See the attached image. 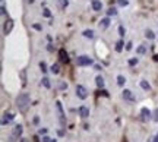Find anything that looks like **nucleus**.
<instances>
[{
    "instance_id": "obj_27",
    "label": "nucleus",
    "mask_w": 158,
    "mask_h": 142,
    "mask_svg": "<svg viewBox=\"0 0 158 142\" xmlns=\"http://www.w3.org/2000/svg\"><path fill=\"white\" fill-rule=\"evenodd\" d=\"M117 5L124 8V6H127V5H129V2H127V0H117Z\"/></svg>"
},
{
    "instance_id": "obj_34",
    "label": "nucleus",
    "mask_w": 158,
    "mask_h": 142,
    "mask_svg": "<svg viewBox=\"0 0 158 142\" xmlns=\"http://www.w3.org/2000/svg\"><path fill=\"white\" fill-rule=\"evenodd\" d=\"M38 122H40V117H34V125H38Z\"/></svg>"
},
{
    "instance_id": "obj_23",
    "label": "nucleus",
    "mask_w": 158,
    "mask_h": 142,
    "mask_svg": "<svg viewBox=\"0 0 158 142\" xmlns=\"http://www.w3.org/2000/svg\"><path fill=\"white\" fill-rule=\"evenodd\" d=\"M107 15H108V16H114V15H117V9H116V8H110V9L107 10Z\"/></svg>"
},
{
    "instance_id": "obj_5",
    "label": "nucleus",
    "mask_w": 158,
    "mask_h": 142,
    "mask_svg": "<svg viewBox=\"0 0 158 142\" xmlns=\"http://www.w3.org/2000/svg\"><path fill=\"white\" fill-rule=\"evenodd\" d=\"M13 19H10V18H8L6 21H5V25H3V32H5V35H9L10 32H12V29H13Z\"/></svg>"
},
{
    "instance_id": "obj_16",
    "label": "nucleus",
    "mask_w": 158,
    "mask_h": 142,
    "mask_svg": "<svg viewBox=\"0 0 158 142\" xmlns=\"http://www.w3.org/2000/svg\"><path fill=\"white\" fill-rule=\"evenodd\" d=\"M123 45H124V43H123V40H120V41H117L116 43V51H122L123 50Z\"/></svg>"
},
{
    "instance_id": "obj_37",
    "label": "nucleus",
    "mask_w": 158,
    "mask_h": 142,
    "mask_svg": "<svg viewBox=\"0 0 158 142\" xmlns=\"http://www.w3.org/2000/svg\"><path fill=\"white\" fill-rule=\"evenodd\" d=\"M154 119H155V122H158V110L155 111V117H154Z\"/></svg>"
},
{
    "instance_id": "obj_9",
    "label": "nucleus",
    "mask_w": 158,
    "mask_h": 142,
    "mask_svg": "<svg viewBox=\"0 0 158 142\" xmlns=\"http://www.w3.org/2000/svg\"><path fill=\"white\" fill-rule=\"evenodd\" d=\"M13 117H15L13 114H10V113H5V114H3V120H2V125H3V126H6L8 123H10V122L13 120Z\"/></svg>"
},
{
    "instance_id": "obj_20",
    "label": "nucleus",
    "mask_w": 158,
    "mask_h": 142,
    "mask_svg": "<svg viewBox=\"0 0 158 142\" xmlns=\"http://www.w3.org/2000/svg\"><path fill=\"white\" fill-rule=\"evenodd\" d=\"M50 69H51V72H53V73H54V75H57V73H59V72H60V66H59V64H57V63H56V64H53V66H51V67H50Z\"/></svg>"
},
{
    "instance_id": "obj_24",
    "label": "nucleus",
    "mask_w": 158,
    "mask_h": 142,
    "mask_svg": "<svg viewBox=\"0 0 158 142\" xmlns=\"http://www.w3.org/2000/svg\"><path fill=\"white\" fill-rule=\"evenodd\" d=\"M42 85L46 88H51V84H50V79L49 78H42Z\"/></svg>"
},
{
    "instance_id": "obj_2",
    "label": "nucleus",
    "mask_w": 158,
    "mask_h": 142,
    "mask_svg": "<svg viewBox=\"0 0 158 142\" xmlns=\"http://www.w3.org/2000/svg\"><path fill=\"white\" fill-rule=\"evenodd\" d=\"M22 126L21 125H16L15 128H13V130H12V133H10V136H9V142H16L19 138H21V135H22Z\"/></svg>"
},
{
    "instance_id": "obj_8",
    "label": "nucleus",
    "mask_w": 158,
    "mask_h": 142,
    "mask_svg": "<svg viewBox=\"0 0 158 142\" xmlns=\"http://www.w3.org/2000/svg\"><path fill=\"white\" fill-rule=\"evenodd\" d=\"M122 95H123V98L127 100V101H135V97H133V94H132L130 89H124V91L122 92Z\"/></svg>"
},
{
    "instance_id": "obj_38",
    "label": "nucleus",
    "mask_w": 158,
    "mask_h": 142,
    "mask_svg": "<svg viewBox=\"0 0 158 142\" xmlns=\"http://www.w3.org/2000/svg\"><path fill=\"white\" fill-rule=\"evenodd\" d=\"M34 28H35V29H41V27L38 25V23H35V25H34Z\"/></svg>"
},
{
    "instance_id": "obj_13",
    "label": "nucleus",
    "mask_w": 158,
    "mask_h": 142,
    "mask_svg": "<svg viewBox=\"0 0 158 142\" xmlns=\"http://www.w3.org/2000/svg\"><path fill=\"white\" fill-rule=\"evenodd\" d=\"M141 114H142L144 119H149V117H151V111H149L146 107H142V108H141Z\"/></svg>"
},
{
    "instance_id": "obj_35",
    "label": "nucleus",
    "mask_w": 158,
    "mask_h": 142,
    "mask_svg": "<svg viewBox=\"0 0 158 142\" xmlns=\"http://www.w3.org/2000/svg\"><path fill=\"white\" fill-rule=\"evenodd\" d=\"M42 133H47V129H40V135H42Z\"/></svg>"
},
{
    "instance_id": "obj_39",
    "label": "nucleus",
    "mask_w": 158,
    "mask_h": 142,
    "mask_svg": "<svg viewBox=\"0 0 158 142\" xmlns=\"http://www.w3.org/2000/svg\"><path fill=\"white\" fill-rule=\"evenodd\" d=\"M154 60H155V62H158V54H155V56H154Z\"/></svg>"
},
{
    "instance_id": "obj_1",
    "label": "nucleus",
    "mask_w": 158,
    "mask_h": 142,
    "mask_svg": "<svg viewBox=\"0 0 158 142\" xmlns=\"http://www.w3.org/2000/svg\"><path fill=\"white\" fill-rule=\"evenodd\" d=\"M29 103H31V98H29V95L28 94H19L18 95V98H16V106H18V108H19V111H27V108L29 107Z\"/></svg>"
},
{
    "instance_id": "obj_41",
    "label": "nucleus",
    "mask_w": 158,
    "mask_h": 142,
    "mask_svg": "<svg viewBox=\"0 0 158 142\" xmlns=\"http://www.w3.org/2000/svg\"><path fill=\"white\" fill-rule=\"evenodd\" d=\"M21 142H27V141H25V139H22V141H21Z\"/></svg>"
},
{
    "instance_id": "obj_12",
    "label": "nucleus",
    "mask_w": 158,
    "mask_h": 142,
    "mask_svg": "<svg viewBox=\"0 0 158 142\" xmlns=\"http://www.w3.org/2000/svg\"><path fill=\"white\" fill-rule=\"evenodd\" d=\"M110 27V18H104L100 21V28L101 29H107Z\"/></svg>"
},
{
    "instance_id": "obj_10",
    "label": "nucleus",
    "mask_w": 158,
    "mask_h": 142,
    "mask_svg": "<svg viewBox=\"0 0 158 142\" xmlns=\"http://www.w3.org/2000/svg\"><path fill=\"white\" fill-rule=\"evenodd\" d=\"M79 114H81L82 119H86V117L89 116V108L85 107V106H81V107H79Z\"/></svg>"
},
{
    "instance_id": "obj_31",
    "label": "nucleus",
    "mask_w": 158,
    "mask_h": 142,
    "mask_svg": "<svg viewBox=\"0 0 158 142\" xmlns=\"http://www.w3.org/2000/svg\"><path fill=\"white\" fill-rule=\"evenodd\" d=\"M0 9H2V15H6V8H5V5H2V8H0Z\"/></svg>"
},
{
    "instance_id": "obj_4",
    "label": "nucleus",
    "mask_w": 158,
    "mask_h": 142,
    "mask_svg": "<svg viewBox=\"0 0 158 142\" xmlns=\"http://www.w3.org/2000/svg\"><path fill=\"white\" fill-rule=\"evenodd\" d=\"M76 64L78 66H89V64H92V59L88 56H79L76 59Z\"/></svg>"
},
{
    "instance_id": "obj_42",
    "label": "nucleus",
    "mask_w": 158,
    "mask_h": 142,
    "mask_svg": "<svg viewBox=\"0 0 158 142\" xmlns=\"http://www.w3.org/2000/svg\"><path fill=\"white\" fill-rule=\"evenodd\" d=\"M32 2H34V0H29V3H32Z\"/></svg>"
},
{
    "instance_id": "obj_36",
    "label": "nucleus",
    "mask_w": 158,
    "mask_h": 142,
    "mask_svg": "<svg viewBox=\"0 0 158 142\" xmlns=\"http://www.w3.org/2000/svg\"><path fill=\"white\" fill-rule=\"evenodd\" d=\"M151 142H158V133H157V135H155V138H154V139H152V141H151Z\"/></svg>"
},
{
    "instance_id": "obj_19",
    "label": "nucleus",
    "mask_w": 158,
    "mask_h": 142,
    "mask_svg": "<svg viewBox=\"0 0 158 142\" xmlns=\"http://www.w3.org/2000/svg\"><path fill=\"white\" fill-rule=\"evenodd\" d=\"M141 88L145 89V91H149V89H151V85H149L146 81H141Z\"/></svg>"
},
{
    "instance_id": "obj_33",
    "label": "nucleus",
    "mask_w": 158,
    "mask_h": 142,
    "mask_svg": "<svg viewBox=\"0 0 158 142\" xmlns=\"http://www.w3.org/2000/svg\"><path fill=\"white\" fill-rule=\"evenodd\" d=\"M100 94H103L104 97H108V94H107V91H104V89H101V91H100Z\"/></svg>"
},
{
    "instance_id": "obj_7",
    "label": "nucleus",
    "mask_w": 158,
    "mask_h": 142,
    "mask_svg": "<svg viewBox=\"0 0 158 142\" xmlns=\"http://www.w3.org/2000/svg\"><path fill=\"white\" fill-rule=\"evenodd\" d=\"M59 57H60V62L62 63H67V62H69V56H67V53H66L64 49H60L59 50Z\"/></svg>"
},
{
    "instance_id": "obj_22",
    "label": "nucleus",
    "mask_w": 158,
    "mask_h": 142,
    "mask_svg": "<svg viewBox=\"0 0 158 142\" xmlns=\"http://www.w3.org/2000/svg\"><path fill=\"white\" fill-rule=\"evenodd\" d=\"M124 82H126V78H124L123 75H119V76H117V84H119L120 86H123Z\"/></svg>"
},
{
    "instance_id": "obj_26",
    "label": "nucleus",
    "mask_w": 158,
    "mask_h": 142,
    "mask_svg": "<svg viewBox=\"0 0 158 142\" xmlns=\"http://www.w3.org/2000/svg\"><path fill=\"white\" fill-rule=\"evenodd\" d=\"M138 57H132L130 60H129V66H135V64H138Z\"/></svg>"
},
{
    "instance_id": "obj_30",
    "label": "nucleus",
    "mask_w": 158,
    "mask_h": 142,
    "mask_svg": "<svg viewBox=\"0 0 158 142\" xmlns=\"http://www.w3.org/2000/svg\"><path fill=\"white\" fill-rule=\"evenodd\" d=\"M42 142H51V139L49 136H42Z\"/></svg>"
},
{
    "instance_id": "obj_18",
    "label": "nucleus",
    "mask_w": 158,
    "mask_h": 142,
    "mask_svg": "<svg viewBox=\"0 0 158 142\" xmlns=\"http://www.w3.org/2000/svg\"><path fill=\"white\" fill-rule=\"evenodd\" d=\"M145 51H146V45H144V44L139 45L138 49H136V53H138V54H145Z\"/></svg>"
},
{
    "instance_id": "obj_17",
    "label": "nucleus",
    "mask_w": 158,
    "mask_h": 142,
    "mask_svg": "<svg viewBox=\"0 0 158 142\" xmlns=\"http://www.w3.org/2000/svg\"><path fill=\"white\" fill-rule=\"evenodd\" d=\"M95 82H97V86H98V88H103V86H104V79H103V76H97V78H95Z\"/></svg>"
},
{
    "instance_id": "obj_40",
    "label": "nucleus",
    "mask_w": 158,
    "mask_h": 142,
    "mask_svg": "<svg viewBox=\"0 0 158 142\" xmlns=\"http://www.w3.org/2000/svg\"><path fill=\"white\" fill-rule=\"evenodd\" d=\"M51 142H57V141H56V139H51Z\"/></svg>"
},
{
    "instance_id": "obj_28",
    "label": "nucleus",
    "mask_w": 158,
    "mask_h": 142,
    "mask_svg": "<svg viewBox=\"0 0 158 142\" xmlns=\"http://www.w3.org/2000/svg\"><path fill=\"white\" fill-rule=\"evenodd\" d=\"M42 15L46 16V18H50L51 16V12L49 10V9H44V12H42Z\"/></svg>"
},
{
    "instance_id": "obj_3",
    "label": "nucleus",
    "mask_w": 158,
    "mask_h": 142,
    "mask_svg": "<svg viewBox=\"0 0 158 142\" xmlns=\"http://www.w3.org/2000/svg\"><path fill=\"white\" fill-rule=\"evenodd\" d=\"M56 110H57V114H59V122L64 128L66 126V117H64V111H63V107H62L60 101H56Z\"/></svg>"
},
{
    "instance_id": "obj_25",
    "label": "nucleus",
    "mask_w": 158,
    "mask_h": 142,
    "mask_svg": "<svg viewBox=\"0 0 158 142\" xmlns=\"http://www.w3.org/2000/svg\"><path fill=\"white\" fill-rule=\"evenodd\" d=\"M40 69L42 70V72H47V64H46V62H40Z\"/></svg>"
},
{
    "instance_id": "obj_32",
    "label": "nucleus",
    "mask_w": 158,
    "mask_h": 142,
    "mask_svg": "<svg viewBox=\"0 0 158 142\" xmlns=\"http://www.w3.org/2000/svg\"><path fill=\"white\" fill-rule=\"evenodd\" d=\"M126 50H132V43H127L126 44Z\"/></svg>"
},
{
    "instance_id": "obj_21",
    "label": "nucleus",
    "mask_w": 158,
    "mask_h": 142,
    "mask_svg": "<svg viewBox=\"0 0 158 142\" xmlns=\"http://www.w3.org/2000/svg\"><path fill=\"white\" fill-rule=\"evenodd\" d=\"M145 37H146L148 40H154V38H155V35H154V32H152L151 29H146V31H145Z\"/></svg>"
},
{
    "instance_id": "obj_29",
    "label": "nucleus",
    "mask_w": 158,
    "mask_h": 142,
    "mask_svg": "<svg viewBox=\"0 0 158 142\" xmlns=\"http://www.w3.org/2000/svg\"><path fill=\"white\" fill-rule=\"evenodd\" d=\"M124 32H126V31H124V28L120 25V27H119V35H120V37H123V35H124Z\"/></svg>"
},
{
    "instance_id": "obj_6",
    "label": "nucleus",
    "mask_w": 158,
    "mask_h": 142,
    "mask_svg": "<svg viewBox=\"0 0 158 142\" xmlns=\"http://www.w3.org/2000/svg\"><path fill=\"white\" fill-rule=\"evenodd\" d=\"M76 95L81 98V100H85L88 97V89L83 86V85H76Z\"/></svg>"
},
{
    "instance_id": "obj_11",
    "label": "nucleus",
    "mask_w": 158,
    "mask_h": 142,
    "mask_svg": "<svg viewBox=\"0 0 158 142\" xmlns=\"http://www.w3.org/2000/svg\"><path fill=\"white\" fill-rule=\"evenodd\" d=\"M91 6H92V10H95V12H100L103 9V3L100 2V0H92Z\"/></svg>"
},
{
    "instance_id": "obj_14",
    "label": "nucleus",
    "mask_w": 158,
    "mask_h": 142,
    "mask_svg": "<svg viewBox=\"0 0 158 142\" xmlns=\"http://www.w3.org/2000/svg\"><path fill=\"white\" fill-rule=\"evenodd\" d=\"M57 3H59L60 9H66L67 6H69V0H57Z\"/></svg>"
},
{
    "instance_id": "obj_15",
    "label": "nucleus",
    "mask_w": 158,
    "mask_h": 142,
    "mask_svg": "<svg viewBox=\"0 0 158 142\" xmlns=\"http://www.w3.org/2000/svg\"><path fill=\"white\" fill-rule=\"evenodd\" d=\"M94 31L92 29H85L83 31V37H86V38H94Z\"/></svg>"
}]
</instances>
